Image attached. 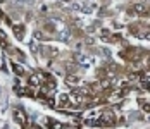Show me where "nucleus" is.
Returning <instances> with one entry per match:
<instances>
[{
	"mask_svg": "<svg viewBox=\"0 0 150 129\" xmlns=\"http://www.w3.org/2000/svg\"><path fill=\"white\" fill-rule=\"evenodd\" d=\"M47 124H48V128H50V129H60V128H62V124L55 122V121H52V119H48V121H47Z\"/></svg>",
	"mask_w": 150,
	"mask_h": 129,
	"instance_id": "obj_2",
	"label": "nucleus"
},
{
	"mask_svg": "<svg viewBox=\"0 0 150 129\" xmlns=\"http://www.w3.org/2000/svg\"><path fill=\"white\" fill-rule=\"evenodd\" d=\"M14 115H16V121H17V122H21L24 128H28V124H26V117H24V112H23L21 109H16Z\"/></svg>",
	"mask_w": 150,
	"mask_h": 129,
	"instance_id": "obj_1",
	"label": "nucleus"
},
{
	"mask_svg": "<svg viewBox=\"0 0 150 129\" xmlns=\"http://www.w3.org/2000/svg\"><path fill=\"white\" fill-rule=\"evenodd\" d=\"M12 69H14V71L17 72V76H24V74H26V72H24V69H23L21 66H17V64H14V62H12Z\"/></svg>",
	"mask_w": 150,
	"mask_h": 129,
	"instance_id": "obj_3",
	"label": "nucleus"
},
{
	"mask_svg": "<svg viewBox=\"0 0 150 129\" xmlns=\"http://www.w3.org/2000/svg\"><path fill=\"white\" fill-rule=\"evenodd\" d=\"M143 88H145L147 91H150V83H143Z\"/></svg>",
	"mask_w": 150,
	"mask_h": 129,
	"instance_id": "obj_4",
	"label": "nucleus"
}]
</instances>
